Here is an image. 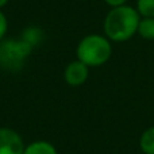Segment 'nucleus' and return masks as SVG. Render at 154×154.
Returning <instances> with one entry per match:
<instances>
[{
  "label": "nucleus",
  "mask_w": 154,
  "mask_h": 154,
  "mask_svg": "<svg viewBox=\"0 0 154 154\" xmlns=\"http://www.w3.org/2000/svg\"><path fill=\"white\" fill-rule=\"evenodd\" d=\"M32 48L22 38H11L0 42V66L7 72H18L24 66Z\"/></svg>",
  "instance_id": "nucleus-3"
},
{
  "label": "nucleus",
  "mask_w": 154,
  "mask_h": 154,
  "mask_svg": "<svg viewBox=\"0 0 154 154\" xmlns=\"http://www.w3.org/2000/svg\"><path fill=\"white\" fill-rule=\"evenodd\" d=\"M139 20L141 15L137 8L128 4L114 7L104 18V35L111 42H126L137 34Z\"/></svg>",
  "instance_id": "nucleus-1"
},
{
  "label": "nucleus",
  "mask_w": 154,
  "mask_h": 154,
  "mask_svg": "<svg viewBox=\"0 0 154 154\" xmlns=\"http://www.w3.org/2000/svg\"><path fill=\"white\" fill-rule=\"evenodd\" d=\"M23 154H58L56 146L48 141H34L24 147Z\"/></svg>",
  "instance_id": "nucleus-6"
},
{
  "label": "nucleus",
  "mask_w": 154,
  "mask_h": 154,
  "mask_svg": "<svg viewBox=\"0 0 154 154\" xmlns=\"http://www.w3.org/2000/svg\"><path fill=\"white\" fill-rule=\"evenodd\" d=\"M8 2H10V0H0V10H2L3 7H5Z\"/></svg>",
  "instance_id": "nucleus-13"
},
{
  "label": "nucleus",
  "mask_w": 154,
  "mask_h": 154,
  "mask_svg": "<svg viewBox=\"0 0 154 154\" xmlns=\"http://www.w3.org/2000/svg\"><path fill=\"white\" fill-rule=\"evenodd\" d=\"M24 147L18 131L10 127H0V154H23Z\"/></svg>",
  "instance_id": "nucleus-4"
},
{
  "label": "nucleus",
  "mask_w": 154,
  "mask_h": 154,
  "mask_svg": "<svg viewBox=\"0 0 154 154\" xmlns=\"http://www.w3.org/2000/svg\"><path fill=\"white\" fill-rule=\"evenodd\" d=\"M107 5H109L111 8L114 7H120V5L127 4V0H104Z\"/></svg>",
  "instance_id": "nucleus-12"
},
{
  "label": "nucleus",
  "mask_w": 154,
  "mask_h": 154,
  "mask_svg": "<svg viewBox=\"0 0 154 154\" xmlns=\"http://www.w3.org/2000/svg\"><path fill=\"white\" fill-rule=\"evenodd\" d=\"M135 8L142 18H154V0H137Z\"/></svg>",
  "instance_id": "nucleus-10"
},
{
  "label": "nucleus",
  "mask_w": 154,
  "mask_h": 154,
  "mask_svg": "<svg viewBox=\"0 0 154 154\" xmlns=\"http://www.w3.org/2000/svg\"><path fill=\"white\" fill-rule=\"evenodd\" d=\"M89 76V66L81 62L80 60L69 62L64 70V80L70 87H80L88 80Z\"/></svg>",
  "instance_id": "nucleus-5"
},
{
  "label": "nucleus",
  "mask_w": 154,
  "mask_h": 154,
  "mask_svg": "<svg viewBox=\"0 0 154 154\" xmlns=\"http://www.w3.org/2000/svg\"><path fill=\"white\" fill-rule=\"evenodd\" d=\"M137 34L146 41H154V18H142L141 16Z\"/></svg>",
  "instance_id": "nucleus-9"
},
{
  "label": "nucleus",
  "mask_w": 154,
  "mask_h": 154,
  "mask_svg": "<svg viewBox=\"0 0 154 154\" xmlns=\"http://www.w3.org/2000/svg\"><path fill=\"white\" fill-rule=\"evenodd\" d=\"M20 38L34 49L35 46L39 45L41 41L43 39V31L35 26H30V27H27V29H24Z\"/></svg>",
  "instance_id": "nucleus-8"
},
{
  "label": "nucleus",
  "mask_w": 154,
  "mask_h": 154,
  "mask_svg": "<svg viewBox=\"0 0 154 154\" xmlns=\"http://www.w3.org/2000/svg\"><path fill=\"white\" fill-rule=\"evenodd\" d=\"M77 60L89 68H97L109 61L112 56L111 41L106 35L88 34L79 42L76 48Z\"/></svg>",
  "instance_id": "nucleus-2"
},
{
  "label": "nucleus",
  "mask_w": 154,
  "mask_h": 154,
  "mask_svg": "<svg viewBox=\"0 0 154 154\" xmlns=\"http://www.w3.org/2000/svg\"><path fill=\"white\" fill-rule=\"evenodd\" d=\"M139 149L143 154H154V126L147 127L139 137Z\"/></svg>",
  "instance_id": "nucleus-7"
},
{
  "label": "nucleus",
  "mask_w": 154,
  "mask_h": 154,
  "mask_svg": "<svg viewBox=\"0 0 154 154\" xmlns=\"http://www.w3.org/2000/svg\"><path fill=\"white\" fill-rule=\"evenodd\" d=\"M7 31H8V19L4 15V12H2V10H0V42L4 39Z\"/></svg>",
  "instance_id": "nucleus-11"
}]
</instances>
